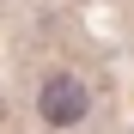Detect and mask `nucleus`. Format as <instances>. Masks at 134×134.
I'll return each mask as SVG.
<instances>
[{"label":"nucleus","instance_id":"nucleus-1","mask_svg":"<svg viewBox=\"0 0 134 134\" xmlns=\"http://www.w3.org/2000/svg\"><path fill=\"white\" fill-rule=\"evenodd\" d=\"M37 110H43V122L67 128V122H79L85 110H92V98H85V85H79L73 73H49V79H43V98H37Z\"/></svg>","mask_w":134,"mask_h":134}]
</instances>
